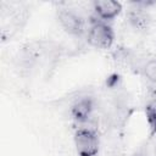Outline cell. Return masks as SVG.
<instances>
[{
    "mask_svg": "<svg viewBox=\"0 0 156 156\" xmlns=\"http://www.w3.org/2000/svg\"><path fill=\"white\" fill-rule=\"evenodd\" d=\"M87 40L93 48L108 49L115 41V32L107 22L91 17L90 26L87 32Z\"/></svg>",
    "mask_w": 156,
    "mask_h": 156,
    "instance_id": "6da1fadb",
    "label": "cell"
},
{
    "mask_svg": "<svg viewBox=\"0 0 156 156\" xmlns=\"http://www.w3.org/2000/svg\"><path fill=\"white\" fill-rule=\"evenodd\" d=\"M140 71L149 82H151L152 84H156V58H150L145 61L141 65Z\"/></svg>",
    "mask_w": 156,
    "mask_h": 156,
    "instance_id": "52a82bcc",
    "label": "cell"
},
{
    "mask_svg": "<svg viewBox=\"0 0 156 156\" xmlns=\"http://www.w3.org/2000/svg\"><path fill=\"white\" fill-rule=\"evenodd\" d=\"M127 17L130 26L138 30H145L150 24V16L140 4H135V7L128 11Z\"/></svg>",
    "mask_w": 156,
    "mask_h": 156,
    "instance_id": "8992f818",
    "label": "cell"
},
{
    "mask_svg": "<svg viewBox=\"0 0 156 156\" xmlns=\"http://www.w3.org/2000/svg\"><path fill=\"white\" fill-rule=\"evenodd\" d=\"M57 18L61 27L71 35L80 37L85 32V22L83 17L71 9H60Z\"/></svg>",
    "mask_w": 156,
    "mask_h": 156,
    "instance_id": "3957f363",
    "label": "cell"
},
{
    "mask_svg": "<svg viewBox=\"0 0 156 156\" xmlns=\"http://www.w3.org/2000/svg\"><path fill=\"white\" fill-rule=\"evenodd\" d=\"M74 145L78 156H96L100 149V140L94 128L82 127L74 133Z\"/></svg>",
    "mask_w": 156,
    "mask_h": 156,
    "instance_id": "7a4b0ae2",
    "label": "cell"
},
{
    "mask_svg": "<svg viewBox=\"0 0 156 156\" xmlns=\"http://www.w3.org/2000/svg\"><path fill=\"white\" fill-rule=\"evenodd\" d=\"M94 108H95L94 99L90 96H82L73 102L71 107V116L77 123L85 124L93 117Z\"/></svg>",
    "mask_w": 156,
    "mask_h": 156,
    "instance_id": "277c9868",
    "label": "cell"
},
{
    "mask_svg": "<svg viewBox=\"0 0 156 156\" xmlns=\"http://www.w3.org/2000/svg\"><path fill=\"white\" fill-rule=\"evenodd\" d=\"M145 116L151 134H156V100H151L145 106Z\"/></svg>",
    "mask_w": 156,
    "mask_h": 156,
    "instance_id": "ba28073f",
    "label": "cell"
},
{
    "mask_svg": "<svg viewBox=\"0 0 156 156\" xmlns=\"http://www.w3.org/2000/svg\"><path fill=\"white\" fill-rule=\"evenodd\" d=\"M93 11L98 20L107 22L112 21L121 13L122 5L113 0H95L93 2Z\"/></svg>",
    "mask_w": 156,
    "mask_h": 156,
    "instance_id": "5b68a950",
    "label": "cell"
}]
</instances>
